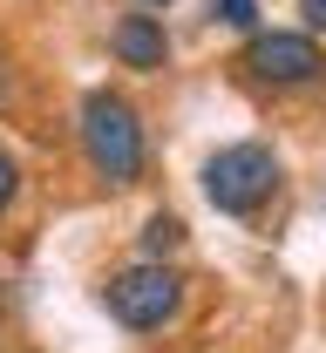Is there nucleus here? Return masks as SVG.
<instances>
[{
	"mask_svg": "<svg viewBox=\"0 0 326 353\" xmlns=\"http://www.w3.org/2000/svg\"><path fill=\"white\" fill-rule=\"evenodd\" d=\"M272 190H279V157H272V143H225V150L204 163V197H211V211H225V218H258V211L272 204Z\"/></svg>",
	"mask_w": 326,
	"mask_h": 353,
	"instance_id": "obj_3",
	"label": "nucleus"
},
{
	"mask_svg": "<svg viewBox=\"0 0 326 353\" xmlns=\"http://www.w3.org/2000/svg\"><path fill=\"white\" fill-rule=\"evenodd\" d=\"M170 252H184V218L156 211V218L143 224V259H170Z\"/></svg>",
	"mask_w": 326,
	"mask_h": 353,
	"instance_id": "obj_6",
	"label": "nucleus"
},
{
	"mask_svg": "<svg viewBox=\"0 0 326 353\" xmlns=\"http://www.w3.org/2000/svg\"><path fill=\"white\" fill-rule=\"evenodd\" d=\"M143 7H170V0H143Z\"/></svg>",
	"mask_w": 326,
	"mask_h": 353,
	"instance_id": "obj_11",
	"label": "nucleus"
},
{
	"mask_svg": "<svg viewBox=\"0 0 326 353\" xmlns=\"http://www.w3.org/2000/svg\"><path fill=\"white\" fill-rule=\"evenodd\" d=\"M238 68H245V82L272 88V95H285V88H320L326 82V48L306 28H272V34L258 28L245 41V54H238Z\"/></svg>",
	"mask_w": 326,
	"mask_h": 353,
	"instance_id": "obj_4",
	"label": "nucleus"
},
{
	"mask_svg": "<svg viewBox=\"0 0 326 353\" xmlns=\"http://www.w3.org/2000/svg\"><path fill=\"white\" fill-rule=\"evenodd\" d=\"M14 197H21V163L0 150V211H14Z\"/></svg>",
	"mask_w": 326,
	"mask_h": 353,
	"instance_id": "obj_8",
	"label": "nucleus"
},
{
	"mask_svg": "<svg viewBox=\"0 0 326 353\" xmlns=\"http://www.w3.org/2000/svg\"><path fill=\"white\" fill-rule=\"evenodd\" d=\"M82 157H89V170L109 183V190H130L143 176V116L130 95H116V88H89L82 95Z\"/></svg>",
	"mask_w": 326,
	"mask_h": 353,
	"instance_id": "obj_1",
	"label": "nucleus"
},
{
	"mask_svg": "<svg viewBox=\"0 0 326 353\" xmlns=\"http://www.w3.org/2000/svg\"><path fill=\"white\" fill-rule=\"evenodd\" d=\"M211 14H218L225 28H245V34H258V0H211Z\"/></svg>",
	"mask_w": 326,
	"mask_h": 353,
	"instance_id": "obj_7",
	"label": "nucleus"
},
{
	"mask_svg": "<svg viewBox=\"0 0 326 353\" xmlns=\"http://www.w3.org/2000/svg\"><path fill=\"white\" fill-rule=\"evenodd\" d=\"M14 102V68H7V54H0V109Z\"/></svg>",
	"mask_w": 326,
	"mask_h": 353,
	"instance_id": "obj_10",
	"label": "nucleus"
},
{
	"mask_svg": "<svg viewBox=\"0 0 326 353\" xmlns=\"http://www.w3.org/2000/svg\"><path fill=\"white\" fill-rule=\"evenodd\" d=\"M102 306L130 333H163L184 312V272L163 265V259H136V265H123V272L102 279Z\"/></svg>",
	"mask_w": 326,
	"mask_h": 353,
	"instance_id": "obj_2",
	"label": "nucleus"
},
{
	"mask_svg": "<svg viewBox=\"0 0 326 353\" xmlns=\"http://www.w3.org/2000/svg\"><path fill=\"white\" fill-rule=\"evenodd\" d=\"M109 54L136 75H163L170 68V34H163V14H116L109 21Z\"/></svg>",
	"mask_w": 326,
	"mask_h": 353,
	"instance_id": "obj_5",
	"label": "nucleus"
},
{
	"mask_svg": "<svg viewBox=\"0 0 326 353\" xmlns=\"http://www.w3.org/2000/svg\"><path fill=\"white\" fill-rule=\"evenodd\" d=\"M299 14H306V34H326V0H299Z\"/></svg>",
	"mask_w": 326,
	"mask_h": 353,
	"instance_id": "obj_9",
	"label": "nucleus"
}]
</instances>
